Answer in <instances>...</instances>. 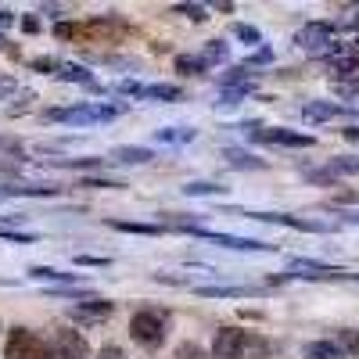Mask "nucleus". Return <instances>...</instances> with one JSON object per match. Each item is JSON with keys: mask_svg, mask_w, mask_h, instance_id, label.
Wrapping results in <instances>:
<instances>
[{"mask_svg": "<svg viewBox=\"0 0 359 359\" xmlns=\"http://www.w3.org/2000/svg\"><path fill=\"white\" fill-rule=\"evenodd\" d=\"M33 69H36V72H50V69L57 72V62H54V57H36V62H33Z\"/></svg>", "mask_w": 359, "mask_h": 359, "instance_id": "34", "label": "nucleus"}, {"mask_svg": "<svg viewBox=\"0 0 359 359\" xmlns=\"http://www.w3.org/2000/svg\"><path fill=\"white\" fill-rule=\"evenodd\" d=\"M111 313H115V306L104 302V298H97V302H86V306H72V309H69V316H72L76 323H90V327H94V323H104Z\"/></svg>", "mask_w": 359, "mask_h": 359, "instance_id": "10", "label": "nucleus"}, {"mask_svg": "<svg viewBox=\"0 0 359 359\" xmlns=\"http://www.w3.org/2000/svg\"><path fill=\"white\" fill-rule=\"evenodd\" d=\"M184 233H194V237H205L219 248H237V252H269L273 245H262V241H252V237H230V233H212L205 226H184Z\"/></svg>", "mask_w": 359, "mask_h": 359, "instance_id": "7", "label": "nucleus"}, {"mask_svg": "<svg viewBox=\"0 0 359 359\" xmlns=\"http://www.w3.org/2000/svg\"><path fill=\"white\" fill-rule=\"evenodd\" d=\"M47 294H57V298H79L83 291H79V287H47Z\"/></svg>", "mask_w": 359, "mask_h": 359, "instance_id": "33", "label": "nucleus"}, {"mask_svg": "<svg viewBox=\"0 0 359 359\" xmlns=\"http://www.w3.org/2000/svg\"><path fill=\"white\" fill-rule=\"evenodd\" d=\"M172 359H212L201 345H194V341H184V345H176V355Z\"/></svg>", "mask_w": 359, "mask_h": 359, "instance_id": "25", "label": "nucleus"}, {"mask_svg": "<svg viewBox=\"0 0 359 359\" xmlns=\"http://www.w3.org/2000/svg\"><path fill=\"white\" fill-rule=\"evenodd\" d=\"M155 151H147V147H115V162H130V165H144L151 162Z\"/></svg>", "mask_w": 359, "mask_h": 359, "instance_id": "17", "label": "nucleus"}, {"mask_svg": "<svg viewBox=\"0 0 359 359\" xmlns=\"http://www.w3.org/2000/svg\"><path fill=\"white\" fill-rule=\"evenodd\" d=\"M165 331H169V316L155 306H147V309H137L130 316V338L144 348V352H155L165 345Z\"/></svg>", "mask_w": 359, "mask_h": 359, "instance_id": "2", "label": "nucleus"}, {"mask_svg": "<svg viewBox=\"0 0 359 359\" xmlns=\"http://www.w3.org/2000/svg\"><path fill=\"white\" fill-rule=\"evenodd\" d=\"M233 36H237V40H245V43H259V40H262V36H259V29H252V25H241V22L233 25Z\"/></svg>", "mask_w": 359, "mask_h": 359, "instance_id": "29", "label": "nucleus"}, {"mask_svg": "<svg viewBox=\"0 0 359 359\" xmlns=\"http://www.w3.org/2000/svg\"><path fill=\"white\" fill-rule=\"evenodd\" d=\"M355 54H359V36H355Z\"/></svg>", "mask_w": 359, "mask_h": 359, "instance_id": "42", "label": "nucleus"}, {"mask_svg": "<svg viewBox=\"0 0 359 359\" xmlns=\"http://www.w3.org/2000/svg\"><path fill=\"white\" fill-rule=\"evenodd\" d=\"M108 226L123 230V233H162L165 226H155V223H118V219H108Z\"/></svg>", "mask_w": 359, "mask_h": 359, "instance_id": "22", "label": "nucleus"}, {"mask_svg": "<svg viewBox=\"0 0 359 359\" xmlns=\"http://www.w3.org/2000/svg\"><path fill=\"white\" fill-rule=\"evenodd\" d=\"M176 72H184V76H205L208 65L201 62L198 54H176Z\"/></svg>", "mask_w": 359, "mask_h": 359, "instance_id": "18", "label": "nucleus"}, {"mask_svg": "<svg viewBox=\"0 0 359 359\" xmlns=\"http://www.w3.org/2000/svg\"><path fill=\"white\" fill-rule=\"evenodd\" d=\"M223 158H226L233 169H262V162H259V158H252V155H245V151H233V147H226Z\"/></svg>", "mask_w": 359, "mask_h": 359, "instance_id": "21", "label": "nucleus"}, {"mask_svg": "<svg viewBox=\"0 0 359 359\" xmlns=\"http://www.w3.org/2000/svg\"><path fill=\"white\" fill-rule=\"evenodd\" d=\"M11 90H15V79H11V76H0V97L11 94Z\"/></svg>", "mask_w": 359, "mask_h": 359, "instance_id": "38", "label": "nucleus"}, {"mask_svg": "<svg viewBox=\"0 0 359 359\" xmlns=\"http://www.w3.org/2000/svg\"><path fill=\"white\" fill-rule=\"evenodd\" d=\"M94 359H126V352L118 348V345H104V348H97Z\"/></svg>", "mask_w": 359, "mask_h": 359, "instance_id": "31", "label": "nucleus"}, {"mask_svg": "<svg viewBox=\"0 0 359 359\" xmlns=\"http://www.w3.org/2000/svg\"><path fill=\"white\" fill-rule=\"evenodd\" d=\"M176 11L187 15V18H194V22H205V18H208V8H205V4H176Z\"/></svg>", "mask_w": 359, "mask_h": 359, "instance_id": "28", "label": "nucleus"}, {"mask_svg": "<svg viewBox=\"0 0 359 359\" xmlns=\"http://www.w3.org/2000/svg\"><path fill=\"white\" fill-rule=\"evenodd\" d=\"M345 108L341 104H331V101H313V104H306L302 108V115L309 118V123H323V118H334V115H341Z\"/></svg>", "mask_w": 359, "mask_h": 359, "instance_id": "14", "label": "nucleus"}, {"mask_svg": "<svg viewBox=\"0 0 359 359\" xmlns=\"http://www.w3.org/2000/svg\"><path fill=\"white\" fill-rule=\"evenodd\" d=\"M327 169H331L334 176H345V172H359V158H331V162H327Z\"/></svg>", "mask_w": 359, "mask_h": 359, "instance_id": "26", "label": "nucleus"}, {"mask_svg": "<svg viewBox=\"0 0 359 359\" xmlns=\"http://www.w3.org/2000/svg\"><path fill=\"white\" fill-rule=\"evenodd\" d=\"M155 137L165 144H184V140H194V130H158Z\"/></svg>", "mask_w": 359, "mask_h": 359, "instance_id": "27", "label": "nucleus"}, {"mask_svg": "<svg viewBox=\"0 0 359 359\" xmlns=\"http://www.w3.org/2000/svg\"><path fill=\"white\" fill-rule=\"evenodd\" d=\"M302 359H345V352L334 341H309L302 348Z\"/></svg>", "mask_w": 359, "mask_h": 359, "instance_id": "13", "label": "nucleus"}, {"mask_svg": "<svg viewBox=\"0 0 359 359\" xmlns=\"http://www.w3.org/2000/svg\"><path fill=\"white\" fill-rule=\"evenodd\" d=\"M57 76H62V79H69V83H83V86H90V90H97L94 76H90L83 65H72V62H57Z\"/></svg>", "mask_w": 359, "mask_h": 359, "instance_id": "15", "label": "nucleus"}, {"mask_svg": "<svg viewBox=\"0 0 359 359\" xmlns=\"http://www.w3.org/2000/svg\"><path fill=\"white\" fill-rule=\"evenodd\" d=\"M79 187H104V191H115V187H123V184H115V180H83Z\"/></svg>", "mask_w": 359, "mask_h": 359, "instance_id": "32", "label": "nucleus"}, {"mask_svg": "<svg viewBox=\"0 0 359 359\" xmlns=\"http://www.w3.org/2000/svg\"><path fill=\"white\" fill-rule=\"evenodd\" d=\"M348 277H355V280H359V273H348Z\"/></svg>", "mask_w": 359, "mask_h": 359, "instance_id": "43", "label": "nucleus"}, {"mask_svg": "<svg viewBox=\"0 0 359 359\" xmlns=\"http://www.w3.org/2000/svg\"><path fill=\"white\" fill-rule=\"evenodd\" d=\"M198 294H205V298H248V294H262V287H198Z\"/></svg>", "mask_w": 359, "mask_h": 359, "instance_id": "16", "label": "nucleus"}, {"mask_svg": "<svg viewBox=\"0 0 359 359\" xmlns=\"http://www.w3.org/2000/svg\"><path fill=\"white\" fill-rule=\"evenodd\" d=\"M76 266H108V259H97V255H76Z\"/></svg>", "mask_w": 359, "mask_h": 359, "instance_id": "35", "label": "nucleus"}, {"mask_svg": "<svg viewBox=\"0 0 359 359\" xmlns=\"http://www.w3.org/2000/svg\"><path fill=\"white\" fill-rule=\"evenodd\" d=\"M47 355L50 359H90V345L76 327H54L47 338Z\"/></svg>", "mask_w": 359, "mask_h": 359, "instance_id": "4", "label": "nucleus"}, {"mask_svg": "<svg viewBox=\"0 0 359 359\" xmlns=\"http://www.w3.org/2000/svg\"><path fill=\"white\" fill-rule=\"evenodd\" d=\"M345 137H348V140H359V126H348V130H345Z\"/></svg>", "mask_w": 359, "mask_h": 359, "instance_id": "40", "label": "nucleus"}, {"mask_svg": "<svg viewBox=\"0 0 359 359\" xmlns=\"http://www.w3.org/2000/svg\"><path fill=\"white\" fill-rule=\"evenodd\" d=\"M345 223H359V212H348V216H341Z\"/></svg>", "mask_w": 359, "mask_h": 359, "instance_id": "41", "label": "nucleus"}, {"mask_svg": "<svg viewBox=\"0 0 359 359\" xmlns=\"http://www.w3.org/2000/svg\"><path fill=\"white\" fill-rule=\"evenodd\" d=\"M123 111L115 104H79V108H50L47 118L50 123H65V126H90V123H111Z\"/></svg>", "mask_w": 359, "mask_h": 359, "instance_id": "3", "label": "nucleus"}, {"mask_svg": "<svg viewBox=\"0 0 359 359\" xmlns=\"http://www.w3.org/2000/svg\"><path fill=\"white\" fill-rule=\"evenodd\" d=\"M130 94H140L147 101H162V104H172V101H184V90L172 86V83H151V86H123Z\"/></svg>", "mask_w": 359, "mask_h": 359, "instance_id": "11", "label": "nucleus"}, {"mask_svg": "<svg viewBox=\"0 0 359 359\" xmlns=\"http://www.w3.org/2000/svg\"><path fill=\"white\" fill-rule=\"evenodd\" d=\"M334 201H359V191H341Z\"/></svg>", "mask_w": 359, "mask_h": 359, "instance_id": "39", "label": "nucleus"}, {"mask_svg": "<svg viewBox=\"0 0 359 359\" xmlns=\"http://www.w3.org/2000/svg\"><path fill=\"white\" fill-rule=\"evenodd\" d=\"M29 277H33V280H50L54 287H72L79 277L76 273H62V269H50V266H33V269H29Z\"/></svg>", "mask_w": 359, "mask_h": 359, "instance_id": "12", "label": "nucleus"}, {"mask_svg": "<svg viewBox=\"0 0 359 359\" xmlns=\"http://www.w3.org/2000/svg\"><path fill=\"white\" fill-rule=\"evenodd\" d=\"M184 191L187 194H223L226 187H219V184H187Z\"/></svg>", "mask_w": 359, "mask_h": 359, "instance_id": "30", "label": "nucleus"}, {"mask_svg": "<svg viewBox=\"0 0 359 359\" xmlns=\"http://www.w3.org/2000/svg\"><path fill=\"white\" fill-rule=\"evenodd\" d=\"M287 277H309V280H331V277H348L345 269L327 266V262H313V259H291Z\"/></svg>", "mask_w": 359, "mask_h": 359, "instance_id": "9", "label": "nucleus"}, {"mask_svg": "<svg viewBox=\"0 0 359 359\" xmlns=\"http://www.w3.org/2000/svg\"><path fill=\"white\" fill-rule=\"evenodd\" d=\"M4 359H50L47 355V341L25 327H11L8 341H4Z\"/></svg>", "mask_w": 359, "mask_h": 359, "instance_id": "5", "label": "nucleus"}, {"mask_svg": "<svg viewBox=\"0 0 359 359\" xmlns=\"http://www.w3.org/2000/svg\"><path fill=\"white\" fill-rule=\"evenodd\" d=\"M226 54H230V47H226L223 40H208V43L201 47L198 57H201L205 65H216V62H226Z\"/></svg>", "mask_w": 359, "mask_h": 359, "instance_id": "19", "label": "nucleus"}, {"mask_svg": "<svg viewBox=\"0 0 359 359\" xmlns=\"http://www.w3.org/2000/svg\"><path fill=\"white\" fill-rule=\"evenodd\" d=\"M22 29H25V33H40V18L25 15V18H22Z\"/></svg>", "mask_w": 359, "mask_h": 359, "instance_id": "36", "label": "nucleus"}, {"mask_svg": "<svg viewBox=\"0 0 359 359\" xmlns=\"http://www.w3.org/2000/svg\"><path fill=\"white\" fill-rule=\"evenodd\" d=\"M212 359H269L273 345L255 331H241V327H219L212 338Z\"/></svg>", "mask_w": 359, "mask_h": 359, "instance_id": "1", "label": "nucleus"}, {"mask_svg": "<svg viewBox=\"0 0 359 359\" xmlns=\"http://www.w3.org/2000/svg\"><path fill=\"white\" fill-rule=\"evenodd\" d=\"M269 57H273V54H269V50H255L248 65H266V62H269Z\"/></svg>", "mask_w": 359, "mask_h": 359, "instance_id": "37", "label": "nucleus"}, {"mask_svg": "<svg viewBox=\"0 0 359 359\" xmlns=\"http://www.w3.org/2000/svg\"><path fill=\"white\" fill-rule=\"evenodd\" d=\"M334 94H338L341 101H359V76H355V79H338V83H334Z\"/></svg>", "mask_w": 359, "mask_h": 359, "instance_id": "24", "label": "nucleus"}, {"mask_svg": "<svg viewBox=\"0 0 359 359\" xmlns=\"http://www.w3.org/2000/svg\"><path fill=\"white\" fill-rule=\"evenodd\" d=\"M252 140L259 144H273V147H313L316 140L309 133H298V130H280V126H248Z\"/></svg>", "mask_w": 359, "mask_h": 359, "instance_id": "6", "label": "nucleus"}, {"mask_svg": "<svg viewBox=\"0 0 359 359\" xmlns=\"http://www.w3.org/2000/svg\"><path fill=\"white\" fill-rule=\"evenodd\" d=\"M255 90V83H237V86H223V97L219 104H241V97H248Z\"/></svg>", "mask_w": 359, "mask_h": 359, "instance_id": "20", "label": "nucleus"}, {"mask_svg": "<svg viewBox=\"0 0 359 359\" xmlns=\"http://www.w3.org/2000/svg\"><path fill=\"white\" fill-rule=\"evenodd\" d=\"M331 36H334V29L327 25V22H306L302 29L294 33V43L302 47V50H331L334 43H331Z\"/></svg>", "mask_w": 359, "mask_h": 359, "instance_id": "8", "label": "nucleus"}, {"mask_svg": "<svg viewBox=\"0 0 359 359\" xmlns=\"http://www.w3.org/2000/svg\"><path fill=\"white\" fill-rule=\"evenodd\" d=\"M334 345L341 348V352H359V331H352V327H345V331H338V338H334Z\"/></svg>", "mask_w": 359, "mask_h": 359, "instance_id": "23", "label": "nucleus"}]
</instances>
